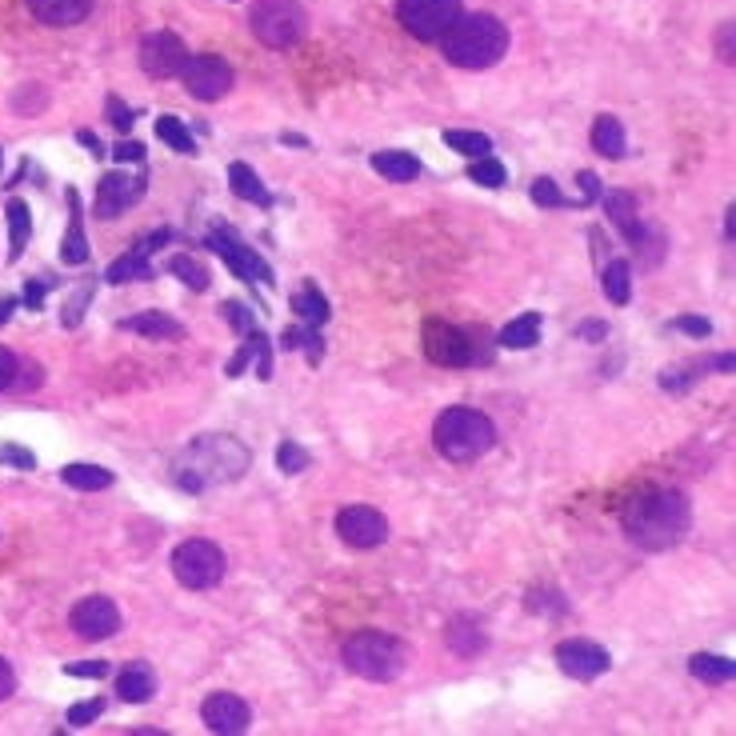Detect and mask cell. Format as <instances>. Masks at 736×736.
Returning a JSON list of instances; mask_svg holds the SVG:
<instances>
[{
  "label": "cell",
  "mask_w": 736,
  "mask_h": 736,
  "mask_svg": "<svg viewBox=\"0 0 736 736\" xmlns=\"http://www.w3.org/2000/svg\"><path fill=\"white\" fill-rule=\"evenodd\" d=\"M605 332H608V328L600 325V320H585V325L576 328V337H581V340H605Z\"/></svg>",
  "instance_id": "cell-53"
},
{
  "label": "cell",
  "mask_w": 736,
  "mask_h": 736,
  "mask_svg": "<svg viewBox=\"0 0 736 736\" xmlns=\"http://www.w3.org/2000/svg\"><path fill=\"white\" fill-rule=\"evenodd\" d=\"M12 308H16V301H4V304H0V325H4V320L12 316Z\"/></svg>",
  "instance_id": "cell-55"
},
{
  "label": "cell",
  "mask_w": 736,
  "mask_h": 736,
  "mask_svg": "<svg viewBox=\"0 0 736 736\" xmlns=\"http://www.w3.org/2000/svg\"><path fill=\"white\" fill-rule=\"evenodd\" d=\"M156 137H161V141L168 144V149L185 152V156H192V152H197V141H192L185 125H180L176 117H168V113H164V117L156 120Z\"/></svg>",
  "instance_id": "cell-35"
},
{
  "label": "cell",
  "mask_w": 736,
  "mask_h": 736,
  "mask_svg": "<svg viewBox=\"0 0 736 736\" xmlns=\"http://www.w3.org/2000/svg\"><path fill=\"white\" fill-rule=\"evenodd\" d=\"M293 308L304 316V320H308V325H325L328 316H332V308H328V301H325V296H320V293H316L313 284H304L301 293H296Z\"/></svg>",
  "instance_id": "cell-34"
},
{
  "label": "cell",
  "mask_w": 736,
  "mask_h": 736,
  "mask_svg": "<svg viewBox=\"0 0 736 736\" xmlns=\"http://www.w3.org/2000/svg\"><path fill=\"white\" fill-rule=\"evenodd\" d=\"M248 21L260 45L269 48H293L308 33V12L301 0H257Z\"/></svg>",
  "instance_id": "cell-6"
},
{
  "label": "cell",
  "mask_w": 736,
  "mask_h": 736,
  "mask_svg": "<svg viewBox=\"0 0 736 736\" xmlns=\"http://www.w3.org/2000/svg\"><path fill=\"white\" fill-rule=\"evenodd\" d=\"M444 60L456 65V69L480 72L501 65L504 52H509V28H504L496 16L489 12H472V16H456V24L441 36Z\"/></svg>",
  "instance_id": "cell-3"
},
{
  "label": "cell",
  "mask_w": 736,
  "mask_h": 736,
  "mask_svg": "<svg viewBox=\"0 0 736 736\" xmlns=\"http://www.w3.org/2000/svg\"><path fill=\"white\" fill-rule=\"evenodd\" d=\"M69 624L81 641H108V636L120 632V608L113 605L108 596H84V600H77V608H72Z\"/></svg>",
  "instance_id": "cell-13"
},
{
  "label": "cell",
  "mask_w": 736,
  "mask_h": 736,
  "mask_svg": "<svg viewBox=\"0 0 736 736\" xmlns=\"http://www.w3.org/2000/svg\"><path fill=\"white\" fill-rule=\"evenodd\" d=\"M141 69L149 72L152 81H168V77H180V69H185V60H188V48L180 36L173 33H149L141 40Z\"/></svg>",
  "instance_id": "cell-12"
},
{
  "label": "cell",
  "mask_w": 736,
  "mask_h": 736,
  "mask_svg": "<svg viewBox=\"0 0 736 736\" xmlns=\"http://www.w3.org/2000/svg\"><path fill=\"white\" fill-rule=\"evenodd\" d=\"M277 465H281V472H289V477H293V472H304V468L313 465V456L304 453L301 444L284 441L281 448H277Z\"/></svg>",
  "instance_id": "cell-40"
},
{
  "label": "cell",
  "mask_w": 736,
  "mask_h": 736,
  "mask_svg": "<svg viewBox=\"0 0 736 736\" xmlns=\"http://www.w3.org/2000/svg\"><path fill=\"white\" fill-rule=\"evenodd\" d=\"M248 465H253V453H248L236 436L209 433V436H197L185 453L176 456L173 472L176 480H180V489L205 492L212 489V484H233V480H241L248 472Z\"/></svg>",
  "instance_id": "cell-2"
},
{
  "label": "cell",
  "mask_w": 736,
  "mask_h": 736,
  "mask_svg": "<svg viewBox=\"0 0 736 736\" xmlns=\"http://www.w3.org/2000/svg\"><path fill=\"white\" fill-rule=\"evenodd\" d=\"M105 713V701L101 697H93V701H81V704H72L69 709V725L72 728H84V725H93L96 716Z\"/></svg>",
  "instance_id": "cell-42"
},
{
  "label": "cell",
  "mask_w": 736,
  "mask_h": 736,
  "mask_svg": "<svg viewBox=\"0 0 736 736\" xmlns=\"http://www.w3.org/2000/svg\"><path fill=\"white\" fill-rule=\"evenodd\" d=\"M224 320H229V325H236L241 332H248V328H253V313H248V304H241V301L224 304Z\"/></svg>",
  "instance_id": "cell-45"
},
{
  "label": "cell",
  "mask_w": 736,
  "mask_h": 736,
  "mask_svg": "<svg viewBox=\"0 0 736 736\" xmlns=\"http://www.w3.org/2000/svg\"><path fill=\"white\" fill-rule=\"evenodd\" d=\"M716 45H721V60H725V65H733V24H721Z\"/></svg>",
  "instance_id": "cell-52"
},
{
  "label": "cell",
  "mask_w": 736,
  "mask_h": 736,
  "mask_svg": "<svg viewBox=\"0 0 736 736\" xmlns=\"http://www.w3.org/2000/svg\"><path fill=\"white\" fill-rule=\"evenodd\" d=\"M281 344L289 352L293 349H304V357H308V364H320V357H325V344H320V337H316V325H308V328H284V337H281Z\"/></svg>",
  "instance_id": "cell-33"
},
{
  "label": "cell",
  "mask_w": 736,
  "mask_h": 736,
  "mask_svg": "<svg viewBox=\"0 0 736 736\" xmlns=\"http://www.w3.org/2000/svg\"><path fill=\"white\" fill-rule=\"evenodd\" d=\"M60 480L69 484V489H81V492H101L113 484V472L101 465H69L60 468Z\"/></svg>",
  "instance_id": "cell-29"
},
{
  "label": "cell",
  "mask_w": 736,
  "mask_h": 736,
  "mask_svg": "<svg viewBox=\"0 0 736 736\" xmlns=\"http://www.w3.org/2000/svg\"><path fill=\"white\" fill-rule=\"evenodd\" d=\"M605 209H608V221L620 229V236H624V241H629V245L641 253V248H644V229H641V217H636V197H632V192H608Z\"/></svg>",
  "instance_id": "cell-20"
},
{
  "label": "cell",
  "mask_w": 736,
  "mask_h": 736,
  "mask_svg": "<svg viewBox=\"0 0 736 736\" xmlns=\"http://www.w3.org/2000/svg\"><path fill=\"white\" fill-rule=\"evenodd\" d=\"M689 673L704 685H728L736 677V665L728 656H709V653H697L689 661Z\"/></svg>",
  "instance_id": "cell-30"
},
{
  "label": "cell",
  "mask_w": 736,
  "mask_h": 736,
  "mask_svg": "<svg viewBox=\"0 0 736 736\" xmlns=\"http://www.w3.org/2000/svg\"><path fill=\"white\" fill-rule=\"evenodd\" d=\"M260 337H265V332H253V328H248V332H245V344H241V352H236L233 361L224 364V373H229V376H241V373H245V364L253 361V357H257Z\"/></svg>",
  "instance_id": "cell-41"
},
{
  "label": "cell",
  "mask_w": 736,
  "mask_h": 736,
  "mask_svg": "<svg viewBox=\"0 0 736 736\" xmlns=\"http://www.w3.org/2000/svg\"><path fill=\"white\" fill-rule=\"evenodd\" d=\"M373 168L385 176V180H397V185H409V180H417V176H421V161H417L412 152H400V149L376 152Z\"/></svg>",
  "instance_id": "cell-23"
},
{
  "label": "cell",
  "mask_w": 736,
  "mask_h": 736,
  "mask_svg": "<svg viewBox=\"0 0 736 736\" xmlns=\"http://www.w3.org/2000/svg\"><path fill=\"white\" fill-rule=\"evenodd\" d=\"M28 12L48 28H72V24L89 21L93 0H28Z\"/></svg>",
  "instance_id": "cell-19"
},
{
  "label": "cell",
  "mask_w": 736,
  "mask_h": 736,
  "mask_svg": "<svg viewBox=\"0 0 736 736\" xmlns=\"http://www.w3.org/2000/svg\"><path fill=\"white\" fill-rule=\"evenodd\" d=\"M600 289L612 304H629L632 301V269L629 260H608L605 277H600Z\"/></svg>",
  "instance_id": "cell-31"
},
{
  "label": "cell",
  "mask_w": 736,
  "mask_h": 736,
  "mask_svg": "<svg viewBox=\"0 0 736 736\" xmlns=\"http://www.w3.org/2000/svg\"><path fill=\"white\" fill-rule=\"evenodd\" d=\"M468 176H472L477 185H484V188H501L504 185V164L492 161V152H489V156H477V164L468 168Z\"/></svg>",
  "instance_id": "cell-38"
},
{
  "label": "cell",
  "mask_w": 736,
  "mask_h": 736,
  "mask_svg": "<svg viewBox=\"0 0 736 736\" xmlns=\"http://www.w3.org/2000/svg\"><path fill=\"white\" fill-rule=\"evenodd\" d=\"M113 156H117L120 164H129V161H144V144H141V141H120L117 149H113Z\"/></svg>",
  "instance_id": "cell-50"
},
{
  "label": "cell",
  "mask_w": 736,
  "mask_h": 736,
  "mask_svg": "<svg viewBox=\"0 0 736 736\" xmlns=\"http://www.w3.org/2000/svg\"><path fill=\"white\" fill-rule=\"evenodd\" d=\"M540 340V313H525L516 316L513 325L501 332V344L504 349H533Z\"/></svg>",
  "instance_id": "cell-32"
},
{
  "label": "cell",
  "mask_w": 736,
  "mask_h": 736,
  "mask_svg": "<svg viewBox=\"0 0 736 736\" xmlns=\"http://www.w3.org/2000/svg\"><path fill=\"white\" fill-rule=\"evenodd\" d=\"M12 692H16V673H12V665L0 656V701H9Z\"/></svg>",
  "instance_id": "cell-51"
},
{
  "label": "cell",
  "mask_w": 736,
  "mask_h": 736,
  "mask_svg": "<svg viewBox=\"0 0 736 736\" xmlns=\"http://www.w3.org/2000/svg\"><path fill=\"white\" fill-rule=\"evenodd\" d=\"M533 205H540V209H569L573 200L564 197L561 188H557V180H549V176H540L537 185H533Z\"/></svg>",
  "instance_id": "cell-39"
},
{
  "label": "cell",
  "mask_w": 736,
  "mask_h": 736,
  "mask_svg": "<svg viewBox=\"0 0 736 736\" xmlns=\"http://www.w3.org/2000/svg\"><path fill=\"white\" fill-rule=\"evenodd\" d=\"M69 677H89V680H101L108 677V661H89V665H69L65 668Z\"/></svg>",
  "instance_id": "cell-46"
},
{
  "label": "cell",
  "mask_w": 736,
  "mask_h": 736,
  "mask_svg": "<svg viewBox=\"0 0 736 736\" xmlns=\"http://www.w3.org/2000/svg\"><path fill=\"white\" fill-rule=\"evenodd\" d=\"M337 533L349 549H376L388 540V521L373 504H349L337 513Z\"/></svg>",
  "instance_id": "cell-10"
},
{
  "label": "cell",
  "mask_w": 736,
  "mask_h": 736,
  "mask_svg": "<svg viewBox=\"0 0 736 736\" xmlns=\"http://www.w3.org/2000/svg\"><path fill=\"white\" fill-rule=\"evenodd\" d=\"M117 697L125 704H149L152 697H156V673H152V665L132 661L117 677Z\"/></svg>",
  "instance_id": "cell-21"
},
{
  "label": "cell",
  "mask_w": 736,
  "mask_h": 736,
  "mask_svg": "<svg viewBox=\"0 0 736 736\" xmlns=\"http://www.w3.org/2000/svg\"><path fill=\"white\" fill-rule=\"evenodd\" d=\"M557 665H561L564 677H573V680H596V677H605V673H608L612 656H608L605 649H600V644L573 636V641H561V644H557Z\"/></svg>",
  "instance_id": "cell-15"
},
{
  "label": "cell",
  "mask_w": 736,
  "mask_h": 736,
  "mask_svg": "<svg viewBox=\"0 0 736 736\" xmlns=\"http://www.w3.org/2000/svg\"><path fill=\"white\" fill-rule=\"evenodd\" d=\"M168 272H173V277H180V281H185L188 289H197V293H205V289H209V269H205L200 260L185 257V253L168 260Z\"/></svg>",
  "instance_id": "cell-37"
},
{
  "label": "cell",
  "mask_w": 736,
  "mask_h": 736,
  "mask_svg": "<svg viewBox=\"0 0 736 736\" xmlns=\"http://www.w3.org/2000/svg\"><path fill=\"white\" fill-rule=\"evenodd\" d=\"M9 260L24 257V245H28V233H33V217H28V205L24 200H9Z\"/></svg>",
  "instance_id": "cell-28"
},
{
  "label": "cell",
  "mask_w": 736,
  "mask_h": 736,
  "mask_svg": "<svg viewBox=\"0 0 736 736\" xmlns=\"http://www.w3.org/2000/svg\"><path fill=\"white\" fill-rule=\"evenodd\" d=\"M180 81H185V93L197 101H221L233 89V69L221 57H188Z\"/></svg>",
  "instance_id": "cell-11"
},
{
  "label": "cell",
  "mask_w": 736,
  "mask_h": 736,
  "mask_svg": "<svg viewBox=\"0 0 736 736\" xmlns=\"http://www.w3.org/2000/svg\"><path fill=\"white\" fill-rule=\"evenodd\" d=\"M448 649H453L456 656L472 661V656H480L489 649V636H484V629L472 624V620H453V624H448Z\"/></svg>",
  "instance_id": "cell-25"
},
{
  "label": "cell",
  "mask_w": 736,
  "mask_h": 736,
  "mask_svg": "<svg viewBox=\"0 0 736 736\" xmlns=\"http://www.w3.org/2000/svg\"><path fill=\"white\" fill-rule=\"evenodd\" d=\"M677 328L680 332H689V337H713V325H709L704 316H680Z\"/></svg>",
  "instance_id": "cell-47"
},
{
  "label": "cell",
  "mask_w": 736,
  "mask_h": 736,
  "mask_svg": "<svg viewBox=\"0 0 736 736\" xmlns=\"http://www.w3.org/2000/svg\"><path fill=\"white\" fill-rule=\"evenodd\" d=\"M436 453L453 465H468L496 444V424L477 409H444L433 424Z\"/></svg>",
  "instance_id": "cell-4"
},
{
  "label": "cell",
  "mask_w": 736,
  "mask_h": 736,
  "mask_svg": "<svg viewBox=\"0 0 736 736\" xmlns=\"http://www.w3.org/2000/svg\"><path fill=\"white\" fill-rule=\"evenodd\" d=\"M593 149L608 161H620L624 152H629V141H624V125H620L612 113H600L593 120Z\"/></svg>",
  "instance_id": "cell-22"
},
{
  "label": "cell",
  "mask_w": 736,
  "mask_h": 736,
  "mask_svg": "<svg viewBox=\"0 0 736 736\" xmlns=\"http://www.w3.org/2000/svg\"><path fill=\"white\" fill-rule=\"evenodd\" d=\"M253 361H257V376H260V381H269V376H272V349H269V337H260L257 357H253Z\"/></svg>",
  "instance_id": "cell-48"
},
{
  "label": "cell",
  "mask_w": 736,
  "mask_h": 736,
  "mask_svg": "<svg viewBox=\"0 0 736 736\" xmlns=\"http://www.w3.org/2000/svg\"><path fill=\"white\" fill-rule=\"evenodd\" d=\"M16 373H21V361H16V357H12V352L0 344V393L16 385Z\"/></svg>",
  "instance_id": "cell-44"
},
{
  "label": "cell",
  "mask_w": 736,
  "mask_h": 736,
  "mask_svg": "<svg viewBox=\"0 0 736 736\" xmlns=\"http://www.w3.org/2000/svg\"><path fill=\"white\" fill-rule=\"evenodd\" d=\"M229 188H233V192L241 200H248V205H272L269 188L260 185V176L253 173V168H248L245 161L229 164Z\"/></svg>",
  "instance_id": "cell-26"
},
{
  "label": "cell",
  "mask_w": 736,
  "mask_h": 736,
  "mask_svg": "<svg viewBox=\"0 0 736 736\" xmlns=\"http://www.w3.org/2000/svg\"><path fill=\"white\" fill-rule=\"evenodd\" d=\"M200 721L221 736H241L253 725V709H248L236 692H209L200 704Z\"/></svg>",
  "instance_id": "cell-14"
},
{
  "label": "cell",
  "mask_w": 736,
  "mask_h": 736,
  "mask_svg": "<svg viewBox=\"0 0 736 736\" xmlns=\"http://www.w3.org/2000/svg\"><path fill=\"white\" fill-rule=\"evenodd\" d=\"M141 197H144V176H129V173L101 176V185H96V217L117 221L120 212L132 209Z\"/></svg>",
  "instance_id": "cell-16"
},
{
  "label": "cell",
  "mask_w": 736,
  "mask_h": 736,
  "mask_svg": "<svg viewBox=\"0 0 736 736\" xmlns=\"http://www.w3.org/2000/svg\"><path fill=\"white\" fill-rule=\"evenodd\" d=\"M69 233H65V245H60V260L65 265H84L89 260V236H84V224H81V200L77 192H69Z\"/></svg>",
  "instance_id": "cell-24"
},
{
  "label": "cell",
  "mask_w": 736,
  "mask_h": 736,
  "mask_svg": "<svg viewBox=\"0 0 736 736\" xmlns=\"http://www.w3.org/2000/svg\"><path fill=\"white\" fill-rule=\"evenodd\" d=\"M340 653H344V665H349L357 677L376 680V685L397 680L400 673H405V661H409V649H405L397 636L376 632V629L352 632Z\"/></svg>",
  "instance_id": "cell-5"
},
{
  "label": "cell",
  "mask_w": 736,
  "mask_h": 736,
  "mask_svg": "<svg viewBox=\"0 0 736 736\" xmlns=\"http://www.w3.org/2000/svg\"><path fill=\"white\" fill-rule=\"evenodd\" d=\"M120 328H129V332H141V337H185V325L180 320H173V316H164V313H141V316H129Z\"/></svg>",
  "instance_id": "cell-27"
},
{
  "label": "cell",
  "mask_w": 736,
  "mask_h": 736,
  "mask_svg": "<svg viewBox=\"0 0 736 736\" xmlns=\"http://www.w3.org/2000/svg\"><path fill=\"white\" fill-rule=\"evenodd\" d=\"M444 144H448V149H456V152H465V156H472V161H477V156H489V152H492V141L484 137V132L448 129V132H444Z\"/></svg>",
  "instance_id": "cell-36"
},
{
  "label": "cell",
  "mask_w": 736,
  "mask_h": 736,
  "mask_svg": "<svg viewBox=\"0 0 736 736\" xmlns=\"http://www.w3.org/2000/svg\"><path fill=\"white\" fill-rule=\"evenodd\" d=\"M460 16V0H397L400 28L417 40H441Z\"/></svg>",
  "instance_id": "cell-8"
},
{
  "label": "cell",
  "mask_w": 736,
  "mask_h": 736,
  "mask_svg": "<svg viewBox=\"0 0 736 736\" xmlns=\"http://www.w3.org/2000/svg\"><path fill=\"white\" fill-rule=\"evenodd\" d=\"M0 465H12V468H21V472H33L36 456L28 453V448H21V444H0Z\"/></svg>",
  "instance_id": "cell-43"
},
{
  "label": "cell",
  "mask_w": 736,
  "mask_h": 736,
  "mask_svg": "<svg viewBox=\"0 0 736 736\" xmlns=\"http://www.w3.org/2000/svg\"><path fill=\"white\" fill-rule=\"evenodd\" d=\"M40 296H45V284H36V281H33V284H28V289H24V301L33 304V308H36V304H40Z\"/></svg>",
  "instance_id": "cell-54"
},
{
  "label": "cell",
  "mask_w": 736,
  "mask_h": 736,
  "mask_svg": "<svg viewBox=\"0 0 736 736\" xmlns=\"http://www.w3.org/2000/svg\"><path fill=\"white\" fill-rule=\"evenodd\" d=\"M161 241H168V233H156V236H149L144 245H137L132 253H125L120 260H113L108 265V272H105V281L108 284H129V281H152V265H149V253Z\"/></svg>",
  "instance_id": "cell-18"
},
{
  "label": "cell",
  "mask_w": 736,
  "mask_h": 736,
  "mask_svg": "<svg viewBox=\"0 0 736 736\" xmlns=\"http://www.w3.org/2000/svg\"><path fill=\"white\" fill-rule=\"evenodd\" d=\"M421 349L429 361L444 364V369H465V364L477 361V349H472L465 328L444 325V320H429L421 328Z\"/></svg>",
  "instance_id": "cell-9"
},
{
  "label": "cell",
  "mask_w": 736,
  "mask_h": 736,
  "mask_svg": "<svg viewBox=\"0 0 736 736\" xmlns=\"http://www.w3.org/2000/svg\"><path fill=\"white\" fill-rule=\"evenodd\" d=\"M689 525H692L689 501H685V492L673 489H649L620 509L624 537L644 552H665L673 545H680V540L689 537Z\"/></svg>",
  "instance_id": "cell-1"
},
{
  "label": "cell",
  "mask_w": 736,
  "mask_h": 736,
  "mask_svg": "<svg viewBox=\"0 0 736 736\" xmlns=\"http://www.w3.org/2000/svg\"><path fill=\"white\" fill-rule=\"evenodd\" d=\"M108 113H113V125H117L120 132L132 129V113L125 105H120V96H108Z\"/></svg>",
  "instance_id": "cell-49"
},
{
  "label": "cell",
  "mask_w": 736,
  "mask_h": 736,
  "mask_svg": "<svg viewBox=\"0 0 736 736\" xmlns=\"http://www.w3.org/2000/svg\"><path fill=\"white\" fill-rule=\"evenodd\" d=\"M209 245L221 253V260L229 269L241 277V281H260V284H272V269L260 260V253H253L248 245H241L236 236H224V233H212Z\"/></svg>",
  "instance_id": "cell-17"
},
{
  "label": "cell",
  "mask_w": 736,
  "mask_h": 736,
  "mask_svg": "<svg viewBox=\"0 0 736 736\" xmlns=\"http://www.w3.org/2000/svg\"><path fill=\"white\" fill-rule=\"evenodd\" d=\"M173 576L180 581L185 588H197V593H205V588H217L224 581V552L212 545V540H185V545H176L173 549Z\"/></svg>",
  "instance_id": "cell-7"
}]
</instances>
